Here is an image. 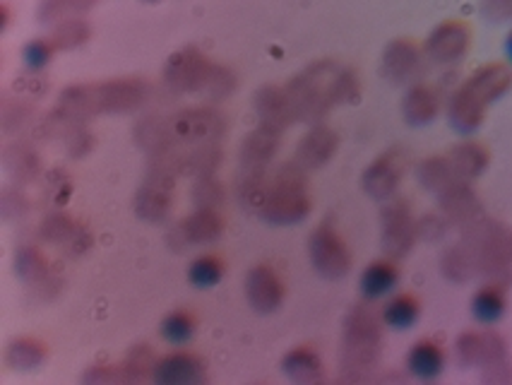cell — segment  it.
I'll list each match as a JSON object with an SVG mask.
<instances>
[{"mask_svg": "<svg viewBox=\"0 0 512 385\" xmlns=\"http://www.w3.org/2000/svg\"><path fill=\"white\" fill-rule=\"evenodd\" d=\"M296 123H323L335 106L361 99V80L354 70L332 61H318L284 85Z\"/></svg>", "mask_w": 512, "mask_h": 385, "instance_id": "6da1fadb", "label": "cell"}, {"mask_svg": "<svg viewBox=\"0 0 512 385\" xmlns=\"http://www.w3.org/2000/svg\"><path fill=\"white\" fill-rule=\"evenodd\" d=\"M226 130H229V121L222 111L214 106H190L176 114L142 116L135 123L133 138L150 157L166 150L222 142Z\"/></svg>", "mask_w": 512, "mask_h": 385, "instance_id": "7a4b0ae2", "label": "cell"}, {"mask_svg": "<svg viewBox=\"0 0 512 385\" xmlns=\"http://www.w3.org/2000/svg\"><path fill=\"white\" fill-rule=\"evenodd\" d=\"M150 97L152 85L145 77H113L65 87L53 111L77 121H92L97 116L133 114L150 102Z\"/></svg>", "mask_w": 512, "mask_h": 385, "instance_id": "3957f363", "label": "cell"}, {"mask_svg": "<svg viewBox=\"0 0 512 385\" xmlns=\"http://www.w3.org/2000/svg\"><path fill=\"white\" fill-rule=\"evenodd\" d=\"M512 90V65L486 63L450 94L448 121L460 135H474L486 123L488 109Z\"/></svg>", "mask_w": 512, "mask_h": 385, "instance_id": "277c9868", "label": "cell"}, {"mask_svg": "<svg viewBox=\"0 0 512 385\" xmlns=\"http://www.w3.org/2000/svg\"><path fill=\"white\" fill-rule=\"evenodd\" d=\"M383 318L371 304L354 306L344 318L342 342H339V366L347 381H361L373 371L383 352Z\"/></svg>", "mask_w": 512, "mask_h": 385, "instance_id": "5b68a950", "label": "cell"}, {"mask_svg": "<svg viewBox=\"0 0 512 385\" xmlns=\"http://www.w3.org/2000/svg\"><path fill=\"white\" fill-rule=\"evenodd\" d=\"M164 82L178 94H205L210 102H224L236 90L234 70L212 63L198 49H183L169 58Z\"/></svg>", "mask_w": 512, "mask_h": 385, "instance_id": "8992f818", "label": "cell"}, {"mask_svg": "<svg viewBox=\"0 0 512 385\" xmlns=\"http://www.w3.org/2000/svg\"><path fill=\"white\" fill-rule=\"evenodd\" d=\"M313 195L308 171L299 162H284L272 171L267 198L258 215L275 227H294L311 215Z\"/></svg>", "mask_w": 512, "mask_h": 385, "instance_id": "52a82bcc", "label": "cell"}, {"mask_svg": "<svg viewBox=\"0 0 512 385\" xmlns=\"http://www.w3.org/2000/svg\"><path fill=\"white\" fill-rule=\"evenodd\" d=\"M308 260L325 280H342L354 268L349 241L332 222H320L308 236Z\"/></svg>", "mask_w": 512, "mask_h": 385, "instance_id": "ba28073f", "label": "cell"}, {"mask_svg": "<svg viewBox=\"0 0 512 385\" xmlns=\"http://www.w3.org/2000/svg\"><path fill=\"white\" fill-rule=\"evenodd\" d=\"M419 241V219L414 217L412 205L402 198L385 200L380 210V246L385 256L402 260L414 251Z\"/></svg>", "mask_w": 512, "mask_h": 385, "instance_id": "9c48e42d", "label": "cell"}, {"mask_svg": "<svg viewBox=\"0 0 512 385\" xmlns=\"http://www.w3.org/2000/svg\"><path fill=\"white\" fill-rule=\"evenodd\" d=\"M13 270L17 280L27 284V289L37 296L39 301H51L61 294L63 277L46 256L39 244H20L13 256Z\"/></svg>", "mask_w": 512, "mask_h": 385, "instance_id": "30bf717a", "label": "cell"}, {"mask_svg": "<svg viewBox=\"0 0 512 385\" xmlns=\"http://www.w3.org/2000/svg\"><path fill=\"white\" fill-rule=\"evenodd\" d=\"M39 239L44 244L61 248L70 258H82L92 251L94 234L82 219L65 212V207H51L39 222Z\"/></svg>", "mask_w": 512, "mask_h": 385, "instance_id": "8fae6325", "label": "cell"}, {"mask_svg": "<svg viewBox=\"0 0 512 385\" xmlns=\"http://www.w3.org/2000/svg\"><path fill=\"white\" fill-rule=\"evenodd\" d=\"M176 179L178 176L171 171L150 164L145 181L140 183L133 198V210L142 222L162 224L171 217L176 205Z\"/></svg>", "mask_w": 512, "mask_h": 385, "instance_id": "7c38bea8", "label": "cell"}, {"mask_svg": "<svg viewBox=\"0 0 512 385\" xmlns=\"http://www.w3.org/2000/svg\"><path fill=\"white\" fill-rule=\"evenodd\" d=\"M409 171V157L402 147H390V150L380 152L378 157L363 169L361 174V188L368 198L385 200L395 198L397 191H400L404 176Z\"/></svg>", "mask_w": 512, "mask_h": 385, "instance_id": "4fadbf2b", "label": "cell"}, {"mask_svg": "<svg viewBox=\"0 0 512 385\" xmlns=\"http://www.w3.org/2000/svg\"><path fill=\"white\" fill-rule=\"evenodd\" d=\"M243 294H246L248 306L260 316L277 313L287 301L289 287L284 282L282 272L270 263H258L246 272L243 280Z\"/></svg>", "mask_w": 512, "mask_h": 385, "instance_id": "5bb4252c", "label": "cell"}, {"mask_svg": "<svg viewBox=\"0 0 512 385\" xmlns=\"http://www.w3.org/2000/svg\"><path fill=\"white\" fill-rule=\"evenodd\" d=\"M472 46V27L462 20H445L428 34L424 51L428 61L438 65H455L467 56Z\"/></svg>", "mask_w": 512, "mask_h": 385, "instance_id": "9a60e30c", "label": "cell"}, {"mask_svg": "<svg viewBox=\"0 0 512 385\" xmlns=\"http://www.w3.org/2000/svg\"><path fill=\"white\" fill-rule=\"evenodd\" d=\"M455 354L457 361L467 369H474V366L488 369V366L508 359V345L493 330H467L457 337Z\"/></svg>", "mask_w": 512, "mask_h": 385, "instance_id": "2e32d148", "label": "cell"}, {"mask_svg": "<svg viewBox=\"0 0 512 385\" xmlns=\"http://www.w3.org/2000/svg\"><path fill=\"white\" fill-rule=\"evenodd\" d=\"M224 231L226 217L222 215V207H195L190 215H186L176 224L174 239L178 248L207 246L222 239Z\"/></svg>", "mask_w": 512, "mask_h": 385, "instance_id": "e0dca14e", "label": "cell"}, {"mask_svg": "<svg viewBox=\"0 0 512 385\" xmlns=\"http://www.w3.org/2000/svg\"><path fill=\"white\" fill-rule=\"evenodd\" d=\"M3 167L8 171L10 181L20 183V186H29V183L41 181L44 171V159H41L37 140L27 138H13L3 147Z\"/></svg>", "mask_w": 512, "mask_h": 385, "instance_id": "ac0fdd59", "label": "cell"}, {"mask_svg": "<svg viewBox=\"0 0 512 385\" xmlns=\"http://www.w3.org/2000/svg\"><path fill=\"white\" fill-rule=\"evenodd\" d=\"M339 150V135L335 128H330L327 123H313L306 130V135H301L299 145H296V162L311 174L327 167V164L335 159Z\"/></svg>", "mask_w": 512, "mask_h": 385, "instance_id": "d6986e66", "label": "cell"}, {"mask_svg": "<svg viewBox=\"0 0 512 385\" xmlns=\"http://www.w3.org/2000/svg\"><path fill=\"white\" fill-rule=\"evenodd\" d=\"M207 376V366L200 354L188 352V349H176V352L164 354L154 369V383L159 385H195L202 383Z\"/></svg>", "mask_w": 512, "mask_h": 385, "instance_id": "ffe728a7", "label": "cell"}, {"mask_svg": "<svg viewBox=\"0 0 512 385\" xmlns=\"http://www.w3.org/2000/svg\"><path fill=\"white\" fill-rule=\"evenodd\" d=\"M426 51L412 39H397L383 53V75L395 85H407L419 77Z\"/></svg>", "mask_w": 512, "mask_h": 385, "instance_id": "44dd1931", "label": "cell"}, {"mask_svg": "<svg viewBox=\"0 0 512 385\" xmlns=\"http://www.w3.org/2000/svg\"><path fill=\"white\" fill-rule=\"evenodd\" d=\"M443 111V94L431 82H412L402 99V118L409 126L421 128L433 123Z\"/></svg>", "mask_w": 512, "mask_h": 385, "instance_id": "7402d4cb", "label": "cell"}, {"mask_svg": "<svg viewBox=\"0 0 512 385\" xmlns=\"http://www.w3.org/2000/svg\"><path fill=\"white\" fill-rule=\"evenodd\" d=\"M402 282V270H400V260L383 256L375 258L366 265L359 277V289L361 296L366 301H380L388 299L390 294L397 292Z\"/></svg>", "mask_w": 512, "mask_h": 385, "instance_id": "603a6c76", "label": "cell"}, {"mask_svg": "<svg viewBox=\"0 0 512 385\" xmlns=\"http://www.w3.org/2000/svg\"><path fill=\"white\" fill-rule=\"evenodd\" d=\"M472 181H455L438 193L440 212L445 219L460 227H469L481 217V200L476 198Z\"/></svg>", "mask_w": 512, "mask_h": 385, "instance_id": "cb8c5ba5", "label": "cell"}, {"mask_svg": "<svg viewBox=\"0 0 512 385\" xmlns=\"http://www.w3.org/2000/svg\"><path fill=\"white\" fill-rule=\"evenodd\" d=\"M255 114H258V126H265L282 135L284 130L296 123V116L294 111H291L284 85H267L255 94Z\"/></svg>", "mask_w": 512, "mask_h": 385, "instance_id": "d4e9b609", "label": "cell"}, {"mask_svg": "<svg viewBox=\"0 0 512 385\" xmlns=\"http://www.w3.org/2000/svg\"><path fill=\"white\" fill-rule=\"evenodd\" d=\"M448 366V352L433 337H421L407 352V371L419 381H436Z\"/></svg>", "mask_w": 512, "mask_h": 385, "instance_id": "484cf974", "label": "cell"}, {"mask_svg": "<svg viewBox=\"0 0 512 385\" xmlns=\"http://www.w3.org/2000/svg\"><path fill=\"white\" fill-rule=\"evenodd\" d=\"M279 147H282V133L258 126L246 133L241 140V169H270L272 159L277 157Z\"/></svg>", "mask_w": 512, "mask_h": 385, "instance_id": "4316f807", "label": "cell"}, {"mask_svg": "<svg viewBox=\"0 0 512 385\" xmlns=\"http://www.w3.org/2000/svg\"><path fill=\"white\" fill-rule=\"evenodd\" d=\"M445 154H448L452 169H455L457 179L460 181L479 179V176L488 169V164H491V150H488L484 142L469 138V135L457 142L455 147H450Z\"/></svg>", "mask_w": 512, "mask_h": 385, "instance_id": "83f0119b", "label": "cell"}, {"mask_svg": "<svg viewBox=\"0 0 512 385\" xmlns=\"http://www.w3.org/2000/svg\"><path fill=\"white\" fill-rule=\"evenodd\" d=\"M282 373L289 381L301 385H313L325 381V364L318 349L311 345H299L289 349L282 357Z\"/></svg>", "mask_w": 512, "mask_h": 385, "instance_id": "f1b7e54d", "label": "cell"}, {"mask_svg": "<svg viewBox=\"0 0 512 385\" xmlns=\"http://www.w3.org/2000/svg\"><path fill=\"white\" fill-rule=\"evenodd\" d=\"M469 308H472V318L484 328H491L503 321L505 311H508V292H505V284L500 280H491L481 284L476 289L472 301H469Z\"/></svg>", "mask_w": 512, "mask_h": 385, "instance_id": "f546056e", "label": "cell"}, {"mask_svg": "<svg viewBox=\"0 0 512 385\" xmlns=\"http://www.w3.org/2000/svg\"><path fill=\"white\" fill-rule=\"evenodd\" d=\"M3 359L10 371H37L46 364V359H49V345L37 335L13 337V340L8 342V347H5Z\"/></svg>", "mask_w": 512, "mask_h": 385, "instance_id": "4dcf8cb0", "label": "cell"}, {"mask_svg": "<svg viewBox=\"0 0 512 385\" xmlns=\"http://www.w3.org/2000/svg\"><path fill=\"white\" fill-rule=\"evenodd\" d=\"M421 299L412 292H395L385 299L380 308V318H383L385 328L390 330H412L421 321Z\"/></svg>", "mask_w": 512, "mask_h": 385, "instance_id": "1f68e13d", "label": "cell"}, {"mask_svg": "<svg viewBox=\"0 0 512 385\" xmlns=\"http://www.w3.org/2000/svg\"><path fill=\"white\" fill-rule=\"evenodd\" d=\"M41 118L37 116V109H34L32 102H27L25 94H17V97H8L3 102V116H0V123H3V133L10 135V138H22V135H32L34 128Z\"/></svg>", "mask_w": 512, "mask_h": 385, "instance_id": "d6a6232c", "label": "cell"}, {"mask_svg": "<svg viewBox=\"0 0 512 385\" xmlns=\"http://www.w3.org/2000/svg\"><path fill=\"white\" fill-rule=\"evenodd\" d=\"M198 325V316L190 308H174L164 316L162 325H159V335L166 345L186 347L198 335Z\"/></svg>", "mask_w": 512, "mask_h": 385, "instance_id": "836d02e7", "label": "cell"}, {"mask_svg": "<svg viewBox=\"0 0 512 385\" xmlns=\"http://www.w3.org/2000/svg\"><path fill=\"white\" fill-rule=\"evenodd\" d=\"M226 275V260L219 256V253H200L190 260L188 265V282L193 284L200 292H207V289H214L219 282L224 280Z\"/></svg>", "mask_w": 512, "mask_h": 385, "instance_id": "e575fe53", "label": "cell"}, {"mask_svg": "<svg viewBox=\"0 0 512 385\" xmlns=\"http://www.w3.org/2000/svg\"><path fill=\"white\" fill-rule=\"evenodd\" d=\"M416 179H419L421 186L431 193H440L443 188H448L450 183L460 181L457 179L455 169H452L448 154H433V157H426L424 162L416 169Z\"/></svg>", "mask_w": 512, "mask_h": 385, "instance_id": "d590c367", "label": "cell"}, {"mask_svg": "<svg viewBox=\"0 0 512 385\" xmlns=\"http://www.w3.org/2000/svg\"><path fill=\"white\" fill-rule=\"evenodd\" d=\"M270 169H243L241 181H238V203H241L250 212H260L267 188H270Z\"/></svg>", "mask_w": 512, "mask_h": 385, "instance_id": "8d00e7d4", "label": "cell"}, {"mask_svg": "<svg viewBox=\"0 0 512 385\" xmlns=\"http://www.w3.org/2000/svg\"><path fill=\"white\" fill-rule=\"evenodd\" d=\"M121 361L125 371H128L130 383L154 381V369H157L159 357L154 354V349L150 345H133Z\"/></svg>", "mask_w": 512, "mask_h": 385, "instance_id": "74e56055", "label": "cell"}, {"mask_svg": "<svg viewBox=\"0 0 512 385\" xmlns=\"http://www.w3.org/2000/svg\"><path fill=\"white\" fill-rule=\"evenodd\" d=\"M224 193L226 188L217 174L195 176L193 188H190V198H193L195 207H222Z\"/></svg>", "mask_w": 512, "mask_h": 385, "instance_id": "f35d334b", "label": "cell"}, {"mask_svg": "<svg viewBox=\"0 0 512 385\" xmlns=\"http://www.w3.org/2000/svg\"><path fill=\"white\" fill-rule=\"evenodd\" d=\"M0 210H3L5 222H20L32 212V198H29L25 188L20 183H10L3 188L0 195Z\"/></svg>", "mask_w": 512, "mask_h": 385, "instance_id": "ab89813d", "label": "cell"}, {"mask_svg": "<svg viewBox=\"0 0 512 385\" xmlns=\"http://www.w3.org/2000/svg\"><path fill=\"white\" fill-rule=\"evenodd\" d=\"M44 183V198L51 207H65L68 205L70 195H73V179L68 176V171L63 169H51L41 176Z\"/></svg>", "mask_w": 512, "mask_h": 385, "instance_id": "60d3db41", "label": "cell"}, {"mask_svg": "<svg viewBox=\"0 0 512 385\" xmlns=\"http://www.w3.org/2000/svg\"><path fill=\"white\" fill-rule=\"evenodd\" d=\"M89 34H92V29L85 20H80V17H68V20L58 22L56 32L51 34V39L56 41L58 51H68V49H77V46H82L85 41L89 39Z\"/></svg>", "mask_w": 512, "mask_h": 385, "instance_id": "b9f144b4", "label": "cell"}, {"mask_svg": "<svg viewBox=\"0 0 512 385\" xmlns=\"http://www.w3.org/2000/svg\"><path fill=\"white\" fill-rule=\"evenodd\" d=\"M58 53L56 41L51 37H41V39H32L22 51V58H25V65L34 73H41L53 61V56Z\"/></svg>", "mask_w": 512, "mask_h": 385, "instance_id": "7bdbcfd3", "label": "cell"}, {"mask_svg": "<svg viewBox=\"0 0 512 385\" xmlns=\"http://www.w3.org/2000/svg\"><path fill=\"white\" fill-rule=\"evenodd\" d=\"M82 381L89 385H128L130 376L123 361L118 364H94L82 373Z\"/></svg>", "mask_w": 512, "mask_h": 385, "instance_id": "ee69618b", "label": "cell"}, {"mask_svg": "<svg viewBox=\"0 0 512 385\" xmlns=\"http://www.w3.org/2000/svg\"><path fill=\"white\" fill-rule=\"evenodd\" d=\"M481 10L491 22H512V0H484Z\"/></svg>", "mask_w": 512, "mask_h": 385, "instance_id": "f6af8a7d", "label": "cell"}, {"mask_svg": "<svg viewBox=\"0 0 512 385\" xmlns=\"http://www.w3.org/2000/svg\"><path fill=\"white\" fill-rule=\"evenodd\" d=\"M505 56H508V61L512 65V29L508 32V37H505Z\"/></svg>", "mask_w": 512, "mask_h": 385, "instance_id": "bcb514c9", "label": "cell"}, {"mask_svg": "<svg viewBox=\"0 0 512 385\" xmlns=\"http://www.w3.org/2000/svg\"><path fill=\"white\" fill-rule=\"evenodd\" d=\"M145 3H157V0H145Z\"/></svg>", "mask_w": 512, "mask_h": 385, "instance_id": "7dc6e473", "label": "cell"}, {"mask_svg": "<svg viewBox=\"0 0 512 385\" xmlns=\"http://www.w3.org/2000/svg\"><path fill=\"white\" fill-rule=\"evenodd\" d=\"M510 236H512V234H510Z\"/></svg>", "mask_w": 512, "mask_h": 385, "instance_id": "c3c4849f", "label": "cell"}]
</instances>
